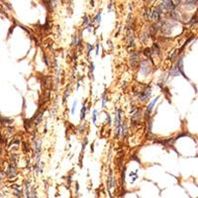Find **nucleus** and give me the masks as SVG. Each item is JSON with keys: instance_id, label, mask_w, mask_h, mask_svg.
Returning a JSON list of instances; mask_svg holds the SVG:
<instances>
[{"instance_id": "obj_1", "label": "nucleus", "mask_w": 198, "mask_h": 198, "mask_svg": "<svg viewBox=\"0 0 198 198\" xmlns=\"http://www.w3.org/2000/svg\"><path fill=\"white\" fill-rule=\"evenodd\" d=\"M175 68L178 70V72H179V73H181V75H183V77H185L186 79H188V80H189V78L185 75V73H184V71H183V61H182V58H180L179 61H178V63L175 65Z\"/></svg>"}, {"instance_id": "obj_2", "label": "nucleus", "mask_w": 198, "mask_h": 198, "mask_svg": "<svg viewBox=\"0 0 198 198\" xmlns=\"http://www.w3.org/2000/svg\"><path fill=\"white\" fill-rule=\"evenodd\" d=\"M150 96H151V89H148V90H145L143 93L139 95V98H140L141 101H147L150 98Z\"/></svg>"}, {"instance_id": "obj_3", "label": "nucleus", "mask_w": 198, "mask_h": 198, "mask_svg": "<svg viewBox=\"0 0 198 198\" xmlns=\"http://www.w3.org/2000/svg\"><path fill=\"white\" fill-rule=\"evenodd\" d=\"M138 58H139V55L138 52H133V54L131 55V59H130V64L132 68H134L137 62H138Z\"/></svg>"}, {"instance_id": "obj_4", "label": "nucleus", "mask_w": 198, "mask_h": 198, "mask_svg": "<svg viewBox=\"0 0 198 198\" xmlns=\"http://www.w3.org/2000/svg\"><path fill=\"white\" fill-rule=\"evenodd\" d=\"M7 174L9 177H14L16 175V168L14 166L10 164L9 167H8V170H7Z\"/></svg>"}, {"instance_id": "obj_5", "label": "nucleus", "mask_w": 198, "mask_h": 198, "mask_svg": "<svg viewBox=\"0 0 198 198\" xmlns=\"http://www.w3.org/2000/svg\"><path fill=\"white\" fill-rule=\"evenodd\" d=\"M107 186H108V189H111L114 187V178L112 176V172H110V176L107 180Z\"/></svg>"}, {"instance_id": "obj_6", "label": "nucleus", "mask_w": 198, "mask_h": 198, "mask_svg": "<svg viewBox=\"0 0 198 198\" xmlns=\"http://www.w3.org/2000/svg\"><path fill=\"white\" fill-rule=\"evenodd\" d=\"M158 97H160V96H157V97L155 99V100H154V101L151 102V103L149 105V106H148V113H150V112H151V110H153V108H154V106H155V104H156V101H157Z\"/></svg>"}, {"instance_id": "obj_7", "label": "nucleus", "mask_w": 198, "mask_h": 198, "mask_svg": "<svg viewBox=\"0 0 198 198\" xmlns=\"http://www.w3.org/2000/svg\"><path fill=\"white\" fill-rule=\"evenodd\" d=\"M25 185H26V196H27V197H31V195H30V190H29V188H30V183H29V181H26Z\"/></svg>"}, {"instance_id": "obj_8", "label": "nucleus", "mask_w": 198, "mask_h": 198, "mask_svg": "<svg viewBox=\"0 0 198 198\" xmlns=\"http://www.w3.org/2000/svg\"><path fill=\"white\" fill-rule=\"evenodd\" d=\"M121 134L124 137L126 136V134H127V127H126V125H125V124L121 125Z\"/></svg>"}, {"instance_id": "obj_9", "label": "nucleus", "mask_w": 198, "mask_h": 198, "mask_svg": "<svg viewBox=\"0 0 198 198\" xmlns=\"http://www.w3.org/2000/svg\"><path fill=\"white\" fill-rule=\"evenodd\" d=\"M151 54H156V55L160 54V48L157 47V45H156V44L154 45V47H153V52H151Z\"/></svg>"}, {"instance_id": "obj_10", "label": "nucleus", "mask_w": 198, "mask_h": 198, "mask_svg": "<svg viewBox=\"0 0 198 198\" xmlns=\"http://www.w3.org/2000/svg\"><path fill=\"white\" fill-rule=\"evenodd\" d=\"M85 112H86V107H85L84 105H83V106H82V109H81V114H80V118H81V120L85 118Z\"/></svg>"}, {"instance_id": "obj_11", "label": "nucleus", "mask_w": 198, "mask_h": 198, "mask_svg": "<svg viewBox=\"0 0 198 198\" xmlns=\"http://www.w3.org/2000/svg\"><path fill=\"white\" fill-rule=\"evenodd\" d=\"M37 116H38V118H37V120L35 121V125H39L40 122H41V120H42V113H40V114L37 115Z\"/></svg>"}, {"instance_id": "obj_12", "label": "nucleus", "mask_w": 198, "mask_h": 198, "mask_svg": "<svg viewBox=\"0 0 198 198\" xmlns=\"http://www.w3.org/2000/svg\"><path fill=\"white\" fill-rule=\"evenodd\" d=\"M145 55H146L147 57H151V49H146V50H145Z\"/></svg>"}, {"instance_id": "obj_13", "label": "nucleus", "mask_w": 198, "mask_h": 198, "mask_svg": "<svg viewBox=\"0 0 198 198\" xmlns=\"http://www.w3.org/2000/svg\"><path fill=\"white\" fill-rule=\"evenodd\" d=\"M105 105H106V98H105V94H103L102 96V107L105 108Z\"/></svg>"}, {"instance_id": "obj_14", "label": "nucleus", "mask_w": 198, "mask_h": 198, "mask_svg": "<svg viewBox=\"0 0 198 198\" xmlns=\"http://www.w3.org/2000/svg\"><path fill=\"white\" fill-rule=\"evenodd\" d=\"M96 116H97V110H94L93 111V123H95L96 122Z\"/></svg>"}, {"instance_id": "obj_15", "label": "nucleus", "mask_w": 198, "mask_h": 198, "mask_svg": "<svg viewBox=\"0 0 198 198\" xmlns=\"http://www.w3.org/2000/svg\"><path fill=\"white\" fill-rule=\"evenodd\" d=\"M100 19H101V16H100V12H99L98 14L96 15V17H95V20H96L98 23H100Z\"/></svg>"}, {"instance_id": "obj_16", "label": "nucleus", "mask_w": 198, "mask_h": 198, "mask_svg": "<svg viewBox=\"0 0 198 198\" xmlns=\"http://www.w3.org/2000/svg\"><path fill=\"white\" fill-rule=\"evenodd\" d=\"M76 104H77V102H76V101H74V102H73V106H72V108H71V114H73V113H74V110H75V106H76Z\"/></svg>"}, {"instance_id": "obj_17", "label": "nucleus", "mask_w": 198, "mask_h": 198, "mask_svg": "<svg viewBox=\"0 0 198 198\" xmlns=\"http://www.w3.org/2000/svg\"><path fill=\"white\" fill-rule=\"evenodd\" d=\"M67 96H68V90H65V92H64V96H63V102H65V100H67Z\"/></svg>"}, {"instance_id": "obj_18", "label": "nucleus", "mask_w": 198, "mask_h": 198, "mask_svg": "<svg viewBox=\"0 0 198 198\" xmlns=\"http://www.w3.org/2000/svg\"><path fill=\"white\" fill-rule=\"evenodd\" d=\"M88 143V141H87V139H84V144H82V151H84V149H85V146H86V144Z\"/></svg>"}, {"instance_id": "obj_19", "label": "nucleus", "mask_w": 198, "mask_h": 198, "mask_svg": "<svg viewBox=\"0 0 198 198\" xmlns=\"http://www.w3.org/2000/svg\"><path fill=\"white\" fill-rule=\"evenodd\" d=\"M91 49H92V48L90 47V45L88 44V45H87V55H88V56L90 55V51H91Z\"/></svg>"}, {"instance_id": "obj_20", "label": "nucleus", "mask_w": 198, "mask_h": 198, "mask_svg": "<svg viewBox=\"0 0 198 198\" xmlns=\"http://www.w3.org/2000/svg\"><path fill=\"white\" fill-rule=\"evenodd\" d=\"M76 42H77V37L74 36L73 37V41H72V45H76Z\"/></svg>"}, {"instance_id": "obj_21", "label": "nucleus", "mask_w": 198, "mask_h": 198, "mask_svg": "<svg viewBox=\"0 0 198 198\" xmlns=\"http://www.w3.org/2000/svg\"><path fill=\"white\" fill-rule=\"evenodd\" d=\"M93 70H94V64H93V63H91V64H90V71H91V72H93Z\"/></svg>"}, {"instance_id": "obj_22", "label": "nucleus", "mask_w": 198, "mask_h": 198, "mask_svg": "<svg viewBox=\"0 0 198 198\" xmlns=\"http://www.w3.org/2000/svg\"><path fill=\"white\" fill-rule=\"evenodd\" d=\"M107 119H108V124L111 125V117H110L109 114H107Z\"/></svg>"}, {"instance_id": "obj_23", "label": "nucleus", "mask_w": 198, "mask_h": 198, "mask_svg": "<svg viewBox=\"0 0 198 198\" xmlns=\"http://www.w3.org/2000/svg\"><path fill=\"white\" fill-rule=\"evenodd\" d=\"M83 23H84V24H87V23H88V18H87V16H85V17H84V21H83Z\"/></svg>"}, {"instance_id": "obj_24", "label": "nucleus", "mask_w": 198, "mask_h": 198, "mask_svg": "<svg viewBox=\"0 0 198 198\" xmlns=\"http://www.w3.org/2000/svg\"><path fill=\"white\" fill-rule=\"evenodd\" d=\"M99 54V45L97 44V46H96V55H98Z\"/></svg>"}, {"instance_id": "obj_25", "label": "nucleus", "mask_w": 198, "mask_h": 198, "mask_svg": "<svg viewBox=\"0 0 198 198\" xmlns=\"http://www.w3.org/2000/svg\"><path fill=\"white\" fill-rule=\"evenodd\" d=\"M0 179H1V178H0Z\"/></svg>"}]
</instances>
